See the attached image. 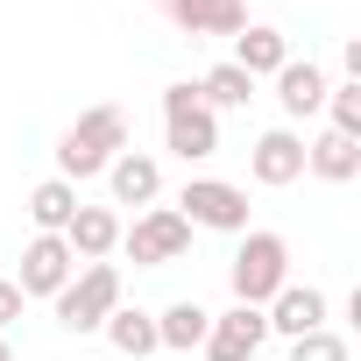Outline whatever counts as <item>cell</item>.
I'll return each mask as SVG.
<instances>
[{
    "instance_id": "1",
    "label": "cell",
    "mask_w": 361,
    "mask_h": 361,
    "mask_svg": "<svg viewBox=\"0 0 361 361\" xmlns=\"http://www.w3.org/2000/svg\"><path fill=\"white\" fill-rule=\"evenodd\" d=\"M121 149H128V114L121 106H92V114H78L57 135V177L64 185H85V177H99Z\"/></svg>"
},
{
    "instance_id": "2",
    "label": "cell",
    "mask_w": 361,
    "mask_h": 361,
    "mask_svg": "<svg viewBox=\"0 0 361 361\" xmlns=\"http://www.w3.org/2000/svg\"><path fill=\"white\" fill-rule=\"evenodd\" d=\"M227 283H234V305H269V298L290 283V241L269 234V227H248L241 248H234Z\"/></svg>"
},
{
    "instance_id": "3",
    "label": "cell",
    "mask_w": 361,
    "mask_h": 361,
    "mask_svg": "<svg viewBox=\"0 0 361 361\" xmlns=\"http://www.w3.org/2000/svg\"><path fill=\"white\" fill-rule=\"evenodd\" d=\"M114 305H121V269L114 262H78V276L57 290V326L64 333H99Z\"/></svg>"
},
{
    "instance_id": "4",
    "label": "cell",
    "mask_w": 361,
    "mask_h": 361,
    "mask_svg": "<svg viewBox=\"0 0 361 361\" xmlns=\"http://www.w3.org/2000/svg\"><path fill=\"white\" fill-rule=\"evenodd\" d=\"M121 248H128V262H142V269H170V262H185L192 227H185L177 206H149L135 227H121Z\"/></svg>"
},
{
    "instance_id": "5",
    "label": "cell",
    "mask_w": 361,
    "mask_h": 361,
    "mask_svg": "<svg viewBox=\"0 0 361 361\" xmlns=\"http://www.w3.org/2000/svg\"><path fill=\"white\" fill-rule=\"evenodd\" d=\"M185 227H213V234H248V192L227 177H192L185 199H177Z\"/></svg>"
},
{
    "instance_id": "6",
    "label": "cell",
    "mask_w": 361,
    "mask_h": 361,
    "mask_svg": "<svg viewBox=\"0 0 361 361\" xmlns=\"http://www.w3.org/2000/svg\"><path fill=\"white\" fill-rule=\"evenodd\" d=\"M71 276H78V255H71V241H64V234H36V241L22 248V269H15L22 298H57Z\"/></svg>"
},
{
    "instance_id": "7",
    "label": "cell",
    "mask_w": 361,
    "mask_h": 361,
    "mask_svg": "<svg viewBox=\"0 0 361 361\" xmlns=\"http://www.w3.org/2000/svg\"><path fill=\"white\" fill-rule=\"evenodd\" d=\"M262 340H269V319H262V305L213 312V326H206V361H255V354H262Z\"/></svg>"
},
{
    "instance_id": "8",
    "label": "cell",
    "mask_w": 361,
    "mask_h": 361,
    "mask_svg": "<svg viewBox=\"0 0 361 361\" xmlns=\"http://www.w3.org/2000/svg\"><path fill=\"white\" fill-rule=\"evenodd\" d=\"M248 170H255V185H269V192L298 185V177H305V135H290V128H269V135L248 149Z\"/></svg>"
},
{
    "instance_id": "9",
    "label": "cell",
    "mask_w": 361,
    "mask_h": 361,
    "mask_svg": "<svg viewBox=\"0 0 361 361\" xmlns=\"http://www.w3.org/2000/svg\"><path fill=\"white\" fill-rule=\"evenodd\" d=\"M163 15L185 36H241L248 29V0H163Z\"/></svg>"
},
{
    "instance_id": "10",
    "label": "cell",
    "mask_w": 361,
    "mask_h": 361,
    "mask_svg": "<svg viewBox=\"0 0 361 361\" xmlns=\"http://www.w3.org/2000/svg\"><path fill=\"white\" fill-rule=\"evenodd\" d=\"M262 319H269V333H283V340L319 333V326H326V290H312V283H283V290L262 305Z\"/></svg>"
},
{
    "instance_id": "11",
    "label": "cell",
    "mask_w": 361,
    "mask_h": 361,
    "mask_svg": "<svg viewBox=\"0 0 361 361\" xmlns=\"http://www.w3.org/2000/svg\"><path fill=\"white\" fill-rule=\"evenodd\" d=\"M106 185H114V206H156L163 199V163L142 156V149H121L106 163Z\"/></svg>"
},
{
    "instance_id": "12",
    "label": "cell",
    "mask_w": 361,
    "mask_h": 361,
    "mask_svg": "<svg viewBox=\"0 0 361 361\" xmlns=\"http://www.w3.org/2000/svg\"><path fill=\"white\" fill-rule=\"evenodd\" d=\"M163 149H170V156H185V163L220 156V114H206V106L170 114V121H163Z\"/></svg>"
},
{
    "instance_id": "13",
    "label": "cell",
    "mask_w": 361,
    "mask_h": 361,
    "mask_svg": "<svg viewBox=\"0 0 361 361\" xmlns=\"http://www.w3.org/2000/svg\"><path fill=\"white\" fill-rule=\"evenodd\" d=\"M227 64H241L248 78H276L283 64H290V36L283 29H269V22H255V29H241L234 36V57Z\"/></svg>"
},
{
    "instance_id": "14",
    "label": "cell",
    "mask_w": 361,
    "mask_h": 361,
    "mask_svg": "<svg viewBox=\"0 0 361 361\" xmlns=\"http://www.w3.org/2000/svg\"><path fill=\"white\" fill-rule=\"evenodd\" d=\"M64 241H71V255H78V262H106V255L121 248V220H114L106 206H78V213H71V227H64Z\"/></svg>"
},
{
    "instance_id": "15",
    "label": "cell",
    "mask_w": 361,
    "mask_h": 361,
    "mask_svg": "<svg viewBox=\"0 0 361 361\" xmlns=\"http://www.w3.org/2000/svg\"><path fill=\"white\" fill-rule=\"evenodd\" d=\"M206 326H213V312H206L199 298H177V305H163V312H156V347L192 354V347H206Z\"/></svg>"
},
{
    "instance_id": "16",
    "label": "cell",
    "mask_w": 361,
    "mask_h": 361,
    "mask_svg": "<svg viewBox=\"0 0 361 361\" xmlns=\"http://www.w3.org/2000/svg\"><path fill=\"white\" fill-rule=\"evenodd\" d=\"M305 170H312V177H326V185H354V177H361V142L326 128L319 142H305Z\"/></svg>"
},
{
    "instance_id": "17",
    "label": "cell",
    "mask_w": 361,
    "mask_h": 361,
    "mask_svg": "<svg viewBox=\"0 0 361 361\" xmlns=\"http://www.w3.org/2000/svg\"><path fill=\"white\" fill-rule=\"evenodd\" d=\"M276 106H283L290 121H305V114H319V106H326V71H319L312 57H305V64L290 57V64L276 71Z\"/></svg>"
},
{
    "instance_id": "18",
    "label": "cell",
    "mask_w": 361,
    "mask_h": 361,
    "mask_svg": "<svg viewBox=\"0 0 361 361\" xmlns=\"http://www.w3.org/2000/svg\"><path fill=\"white\" fill-rule=\"evenodd\" d=\"M99 333H106V347H114V354H128V361L156 354V312H128V305H114Z\"/></svg>"
},
{
    "instance_id": "19",
    "label": "cell",
    "mask_w": 361,
    "mask_h": 361,
    "mask_svg": "<svg viewBox=\"0 0 361 361\" xmlns=\"http://www.w3.org/2000/svg\"><path fill=\"white\" fill-rule=\"evenodd\" d=\"M71 213H78V185H64V177H43V185L29 192V220H36V234H64Z\"/></svg>"
},
{
    "instance_id": "20",
    "label": "cell",
    "mask_w": 361,
    "mask_h": 361,
    "mask_svg": "<svg viewBox=\"0 0 361 361\" xmlns=\"http://www.w3.org/2000/svg\"><path fill=\"white\" fill-rule=\"evenodd\" d=\"M255 99V78L241 71V64H213L206 78H199V106L206 114H227V106H248Z\"/></svg>"
},
{
    "instance_id": "21",
    "label": "cell",
    "mask_w": 361,
    "mask_h": 361,
    "mask_svg": "<svg viewBox=\"0 0 361 361\" xmlns=\"http://www.w3.org/2000/svg\"><path fill=\"white\" fill-rule=\"evenodd\" d=\"M326 114H333V135H354L361 142V78L326 85Z\"/></svg>"
},
{
    "instance_id": "22",
    "label": "cell",
    "mask_w": 361,
    "mask_h": 361,
    "mask_svg": "<svg viewBox=\"0 0 361 361\" xmlns=\"http://www.w3.org/2000/svg\"><path fill=\"white\" fill-rule=\"evenodd\" d=\"M290 361H347V340H340L333 326H319V333H298V340H290Z\"/></svg>"
},
{
    "instance_id": "23",
    "label": "cell",
    "mask_w": 361,
    "mask_h": 361,
    "mask_svg": "<svg viewBox=\"0 0 361 361\" xmlns=\"http://www.w3.org/2000/svg\"><path fill=\"white\" fill-rule=\"evenodd\" d=\"M185 106H199V78H177V85H163V121H170V114H185Z\"/></svg>"
},
{
    "instance_id": "24",
    "label": "cell",
    "mask_w": 361,
    "mask_h": 361,
    "mask_svg": "<svg viewBox=\"0 0 361 361\" xmlns=\"http://www.w3.org/2000/svg\"><path fill=\"white\" fill-rule=\"evenodd\" d=\"M22 305H29V298H22V283H15V276H0V333L22 319Z\"/></svg>"
},
{
    "instance_id": "25",
    "label": "cell",
    "mask_w": 361,
    "mask_h": 361,
    "mask_svg": "<svg viewBox=\"0 0 361 361\" xmlns=\"http://www.w3.org/2000/svg\"><path fill=\"white\" fill-rule=\"evenodd\" d=\"M0 361H15V347H8V333H0Z\"/></svg>"
}]
</instances>
